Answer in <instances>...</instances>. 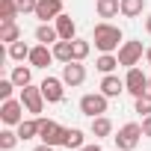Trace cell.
<instances>
[{"label": "cell", "mask_w": 151, "mask_h": 151, "mask_svg": "<svg viewBox=\"0 0 151 151\" xmlns=\"http://www.w3.org/2000/svg\"><path fill=\"white\" fill-rule=\"evenodd\" d=\"M92 42H95V47H98L101 53H113V50L122 47L124 36H122V30H119L116 24H110V21H98L95 30H92Z\"/></svg>", "instance_id": "cell-1"}, {"label": "cell", "mask_w": 151, "mask_h": 151, "mask_svg": "<svg viewBox=\"0 0 151 151\" xmlns=\"http://www.w3.org/2000/svg\"><path fill=\"white\" fill-rule=\"evenodd\" d=\"M142 136H145V133H142V122H127L124 127H119V133H116L113 139H116V148H119V151H133Z\"/></svg>", "instance_id": "cell-2"}, {"label": "cell", "mask_w": 151, "mask_h": 151, "mask_svg": "<svg viewBox=\"0 0 151 151\" xmlns=\"http://www.w3.org/2000/svg\"><path fill=\"white\" fill-rule=\"evenodd\" d=\"M110 98L104 95V92H86L83 98H80V113L83 116H89V119H95V116H107V104Z\"/></svg>", "instance_id": "cell-3"}, {"label": "cell", "mask_w": 151, "mask_h": 151, "mask_svg": "<svg viewBox=\"0 0 151 151\" xmlns=\"http://www.w3.org/2000/svg\"><path fill=\"white\" fill-rule=\"evenodd\" d=\"M24 104H21V98H9V101H3V107H0V122H3L6 127H18L21 122H24Z\"/></svg>", "instance_id": "cell-4"}, {"label": "cell", "mask_w": 151, "mask_h": 151, "mask_svg": "<svg viewBox=\"0 0 151 151\" xmlns=\"http://www.w3.org/2000/svg\"><path fill=\"white\" fill-rule=\"evenodd\" d=\"M119 65L122 68H133V65H139V59L145 56V50H142V42H122V47H119Z\"/></svg>", "instance_id": "cell-5"}, {"label": "cell", "mask_w": 151, "mask_h": 151, "mask_svg": "<svg viewBox=\"0 0 151 151\" xmlns=\"http://www.w3.org/2000/svg\"><path fill=\"white\" fill-rule=\"evenodd\" d=\"M21 104L27 107V113H33V116H39L42 110H45V95H42V86H24L21 89Z\"/></svg>", "instance_id": "cell-6"}, {"label": "cell", "mask_w": 151, "mask_h": 151, "mask_svg": "<svg viewBox=\"0 0 151 151\" xmlns=\"http://www.w3.org/2000/svg\"><path fill=\"white\" fill-rule=\"evenodd\" d=\"M39 139L47 142V145H62L65 139V127L53 119H42V127H39Z\"/></svg>", "instance_id": "cell-7"}, {"label": "cell", "mask_w": 151, "mask_h": 151, "mask_svg": "<svg viewBox=\"0 0 151 151\" xmlns=\"http://www.w3.org/2000/svg\"><path fill=\"white\" fill-rule=\"evenodd\" d=\"M124 89H127L133 98L145 95V92H148V74H142L136 65H133V68H127V74H124Z\"/></svg>", "instance_id": "cell-8"}, {"label": "cell", "mask_w": 151, "mask_h": 151, "mask_svg": "<svg viewBox=\"0 0 151 151\" xmlns=\"http://www.w3.org/2000/svg\"><path fill=\"white\" fill-rule=\"evenodd\" d=\"M65 80L62 77H50V74H47V77L42 80V95H45V101L47 104H59L62 98H65Z\"/></svg>", "instance_id": "cell-9"}, {"label": "cell", "mask_w": 151, "mask_h": 151, "mask_svg": "<svg viewBox=\"0 0 151 151\" xmlns=\"http://www.w3.org/2000/svg\"><path fill=\"white\" fill-rule=\"evenodd\" d=\"M62 80H65V86H83L86 83V65L77 62V59L65 62L62 65Z\"/></svg>", "instance_id": "cell-10"}, {"label": "cell", "mask_w": 151, "mask_h": 151, "mask_svg": "<svg viewBox=\"0 0 151 151\" xmlns=\"http://www.w3.org/2000/svg\"><path fill=\"white\" fill-rule=\"evenodd\" d=\"M62 12H65V9H62V0H39V6H36L33 15H36L42 24H47V21H56Z\"/></svg>", "instance_id": "cell-11"}, {"label": "cell", "mask_w": 151, "mask_h": 151, "mask_svg": "<svg viewBox=\"0 0 151 151\" xmlns=\"http://www.w3.org/2000/svg\"><path fill=\"white\" fill-rule=\"evenodd\" d=\"M53 59H56V56H53V47H50V45H36V47L30 50V59H27V62H30L33 68H47Z\"/></svg>", "instance_id": "cell-12"}, {"label": "cell", "mask_w": 151, "mask_h": 151, "mask_svg": "<svg viewBox=\"0 0 151 151\" xmlns=\"http://www.w3.org/2000/svg\"><path fill=\"white\" fill-rule=\"evenodd\" d=\"M53 27H56L59 39H65V42H74V39H77V24H74V18H71V15H65V12L53 21Z\"/></svg>", "instance_id": "cell-13"}, {"label": "cell", "mask_w": 151, "mask_h": 151, "mask_svg": "<svg viewBox=\"0 0 151 151\" xmlns=\"http://www.w3.org/2000/svg\"><path fill=\"white\" fill-rule=\"evenodd\" d=\"M101 92H104L107 98H119V95L127 92V89H124V80H122V77H116V74H104V77H101Z\"/></svg>", "instance_id": "cell-14"}, {"label": "cell", "mask_w": 151, "mask_h": 151, "mask_svg": "<svg viewBox=\"0 0 151 151\" xmlns=\"http://www.w3.org/2000/svg\"><path fill=\"white\" fill-rule=\"evenodd\" d=\"M39 127H42V119H39V116H33V119H24L15 130H18L21 142H27V139H36V136H39Z\"/></svg>", "instance_id": "cell-15"}, {"label": "cell", "mask_w": 151, "mask_h": 151, "mask_svg": "<svg viewBox=\"0 0 151 151\" xmlns=\"http://www.w3.org/2000/svg\"><path fill=\"white\" fill-rule=\"evenodd\" d=\"M89 133H92L95 139L113 136V122H110L107 116H95V119H92V124H89Z\"/></svg>", "instance_id": "cell-16"}, {"label": "cell", "mask_w": 151, "mask_h": 151, "mask_svg": "<svg viewBox=\"0 0 151 151\" xmlns=\"http://www.w3.org/2000/svg\"><path fill=\"white\" fill-rule=\"evenodd\" d=\"M95 12H98V18H116L119 12H122V0H95Z\"/></svg>", "instance_id": "cell-17"}, {"label": "cell", "mask_w": 151, "mask_h": 151, "mask_svg": "<svg viewBox=\"0 0 151 151\" xmlns=\"http://www.w3.org/2000/svg\"><path fill=\"white\" fill-rule=\"evenodd\" d=\"M83 145H86V136H83V130H80V127H65L62 148H68V151H77V148H83Z\"/></svg>", "instance_id": "cell-18"}, {"label": "cell", "mask_w": 151, "mask_h": 151, "mask_svg": "<svg viewBox=\"0 0 151 151\" xmlns=\"http://www.w3.org/2000/svg\"><path fill=\"white\" fill-rule=\"evenodd\" d=\"M36 42H39V45H50V47H53V45L59 42L56 27H50V24H39V27H36Z\"/></svg>", "instance_id": "cell-19"}, {"label": "cell", "mask_w": 151, "mask_h": 151, "mask_svg": "<svg viewBox=\"0 0 151 151\" xmlns=\"http://www.w3.org/2000/svg\"><path fill=\"white\" fill-rule=\"evenodd\" d=\"M30 50H33V47H30L24 39H18V42H12V45L6 47V56L15 59V62H24V59H30Z\"/></svg>", "instance_id": "cell-20"}, {"label": "cell", "mask_w": 151, "mask_h": 151, "mask_svg": "<svg viewBox=\"0 0 151 151\" xmlns=\"http://www.w3.org/2000/svg\"><path fill=\"white\" fill-rule=\"evenodd\" d=\"M9 77L15 80V86H18V89L30 86V83H33V65H15Z\"/></svg>", "instance_id": "cell-21"}, {"label": "cell", "mask_w": 151, "mask_h": 151, "mask_svg": "<svg viewBox=\"0 0 151 151\" xmlns=\"http://www.w3.org/2000/svg\"><path fill=\"white\" fill-rule=\"evenodd\" d=\"M18 39H24V36H21V27H18L15 21H0V42L12 45V42H18Z\"/></svg>", "instance_id": "cell-22"}, {"label": "cell", "mask_w": 151, "mask_h": 151, "mask_svg": "<svg viewBox=\"0 0 151 151\" xmlns=\"http://www.w3.org/2000/svg\"><path fill=\"white\" fill-rule=\"evenodd\" d=\"M89 50H92V39H74V42H71V59L83 62V59L89 56Z\"/></svg>", "instance_id": "cell-23"}, {"label": "cell", "mask_w": 151, "mask_h": 151, "mask_svg": "<svg viewBox=\"0 0 151 151\" xmlns=\"http://www.w3.org/2000/svg\"><path fill=\"white\" fill-rule=\"evenodd\" d=\"M95 68H98L101 74H113V71L119 68V56H116V53H101V56L95 59Z\"/></svg>", "instance_id": "cell-24"}, {"label": "cell", "mask_w": 151, "mask_h": 151, "mask_svg": "<svg viewBox=\"0 0 151 151\" xmlns=\"http://www.w3.org/2000/svg\"><path fill=\"white\" fill-rule=\"evenodd\" d=\"M145 12V0H122V15L124 18H139Z\"/></svg>", "instance_id": "cell-25"}, {"label": "cell", "mask_w": 151, "mask_h": 151, "mask_svg": "<svg viewBox=\"0 0 151 151\" xmlns=\"http://www.w3.org/2000/svg\"><path fill=\"white\" fill-rule=\"evenodd\" d=\"M18 142H21L18 130H12V127H3V130H0V151H12Z\"/></svg>", "instance_id": "cell-26"}, {"label": "cell", "mask_w": 151, "mask_h": 151, "mask_svg": "<svg viewBox=\"0 0 151 151\" xmlns=\"http://www.w3.org/2000/svg\"><path fill=\"white\" fill-rule=\"evenodd\" d=\"M21 15L18 0H0V21H15Z\"/></svg>", "instance_id": "cell-27"}, {"label": "cell", "mask_w": 151, "mask_h": 151, "mask_svg": "<svg viewBox=\"0 0 151 151\" xmlns=\"http://www.w3.org/2000/svg\"><path fill=\"white\" fill-rule=\"evenodd\" d=\"M53 56L65 65V62H71V42H65V39H59L56 45H53Z\"/></svg>", "instance_id": "cell-28"}, {"label": "cell", "mask_w": 151, "mask_h": 151, "mask_svg": "<svg viewBox=\"0 0 151 151\" xmlns=\"http://www.w3.org/2000/svg\"><path fill=\"white\" fill-rule=\"evenodd\" d=\"M133 107H136V113L145 119V116H151V92H145V95H139V98H133Z\"/></svg>", "instance_id": "cell-29"}, {"label": "cell", "mask_w": 151, "mask_h": 151, "mask_svg": "<svg viewBox=\"0 0 151 151\" xmlns=\"http://www.w3.org/2000/svg\"><path fill=\"white\" fill-rule=\"evenodd\" d=\"M15 89H18L15 80H12V77H3V80H0V101H9Z\"/></svg>", "instance_id": "cell-30"}, {"label": "cell", "mask_w": 151, "mask_h": 151, "mask_svg": "<svg viewBox=\"0 0 151 151\" xmlns=\"http://www.w3.org/2000/svg\"><path fill=\"white\" fill-rule=\"evenodd\" d=\"M36 6H39V0H18V9H21L24 15H30V12H36Z\"/></svg>", "instance_id": "cell-31"}, {"label": "cell", "mask_w": 151, "mask_h": 151, "mask_svg": "<svg viewBox=\"0 0 151 151\" xmlns=\"http://www.w3.org/2000/svg\"><path fill=\"white\" fill-rule=\"evenodd\" d=\"M142 133L151 139V116H145V119H142Z\"/></svg>", "instance_id": "cell-32"}, {"label": "cell", "mask_w": 151, "mask_h": 151, "mask_svg": "<svg viewBox=\"0 0 151 151\" xmlns=\"http://www.w3.org/2000/svg\"><path fill=\"white\" fill-rule=\"evenodd\" d=\"M77 151H104V148H101L98 139H95V142H89V145H83V148H77Z\"/></svg>", "instance_id": "cell-33"}, {"label": "cell", "mask_w": 151, "mask_h": 151, "mask_svg": "<svg viewBox=\"0 0 151 151\" xmlns=\"http://www.w3.org/2000/svg\"><path fill=\"white\" fill-rule=\"evenodd\" d=\"M53 148H56V145H47V142H42V145H36L33 151H53Z\"/></svg>", "instance_id": "cell-34"}, {"label": "cell", "mask_w": 151, "mask_h": 151, "mask_svg": "<svg viewBox=\"0 0 151 151\" xmlns=\"http://www.w3.org/2000/svg\"><path fill=\"white\" fill-rule=\"evenodd\" d=\"M145 33L151 36V15H145Z\"/></svg>", "instance_id": "cell-35"}, {"label": "cell", "mask_w": 151, "mask_h": 151, "mask_svg": "<svg viewBox=\"0 0 151 151\" xmlns=\"http://www.w3.org/2000/svg\"><path fill=\"white\" fill-rule=\"evenodd\" d=\"M145 62L151 65V47H145Z\"/></svg>", "instance_id": "cell-36"}, {"label": "cell", "mask_w": 151, "mask_h": 151, "mask_svg": "<svg viewBox=\"0 0 151 151\" xmlns=\"http://www.w3.org/2000/svg\"><path fill=\"white\" fill-rule=\"evenodd\" d=\"M148 92H151V77H148Z\"/></svg>", "instance_id": "cell-37"}]
</instances>
